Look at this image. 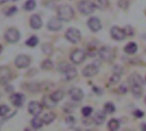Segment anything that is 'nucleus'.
<instances>
[{
	"label": "nucleus",
	"instance_id": "7",
	"mask_svg": "<svg viewBox=\"0 0 146 131\" xmlns=\"http://www.w3.org/2000/svg\"><path fill=\"white\" fill-rule=\"evenodd\" d=\"M85 59L86 53L82 49H76L70 55V60L74 64H80L85 61Z\"/></svg>",
	"mask_w": 146,
	"mask_h": 131
},
{
	"label": "nucleus",
	"instance_id": "31",
	"mask_svg": "<svg viewBox=\"0 0 146 131\" xmlns=\"http://www.w3.org/2000/svg\"><path fill=\"white\" fill-rule=\"evenodd\" d=\"M42 50L46 55H51L53 53V47L50 43H44L42 45Z\"/></svg>",
	"mask_w": 146,
	"mask_h": 131
},
{
	"label": "nucleus",
	"instance_id": "38",
	"mask_svg": "<svg viewBox=\"0 0 146 131\" xmlns=\"http://www.w3.org/2000/svg\"><path fill=\"white\" fill-rule=\"evenodd\" d=\"M16 10H17V9H16V7H15V6H14V7H10V8H9V9L5 12V14H6V15L9 16V15L14 14L16 12Z\"/></svg>",
	"mask_w": 146,
	"mask_h": 131
},
{
	"label": "nucleus",
	"instance_id": "3",
	"mask_svg": "<svg viewBox=\"0 0 146 131\" xmlns=\"http://www.w3.org/2000/svg\"><path fill=\"white\" fill-rule=\"evenodd\" d=\"M59 70L65 74V78L67 80H71V79L74 78L78 73L74 67H73L70 65L66 64V63H62L59 66Z\"/></svg>",
	"mask_w": 146,
	"mask_h": 131
},
{
	"label": "nucleus",
	"instance_id": "33",
	"mask_svg": "<svg viewBox=\"0 0 146 131\" xmlns=\"http://www.w3.org/2000/svg\"><path fill=\"white\" fill-rule=\"evenodd\" d=\"M118 5L122 9H127L129 7V0H119Z\"/></svg>",
	"mask_w": 146,
	"mask_h": 131
},
{
	"label": "nucleus",
	"instance_id": "20",
	"mask_svg": "<svg viewBox=\"0 0 146 131\" xmlns=\"http://www.w3.org/2000/svg\"><path fill=\"white\" fill-rule=\"evenodd\" d=\"M42 104H43V106H44V107L50 109V108H53V107H56V101H55L51 98L50 95H45V96H44L43 99H42Z\"/></svg>",
	"mask_w": 146,
	"mask_h": 131
},
{
	"label": "nucleus",
	"instance_id": "2",
	"mask_svg": "<svg viewBox=\"0 0 146 131\" xmlns=\"http://www.w3.org/2000/svg\"><path fill=\"white\" fill-rule=\"evenodd\" d=\"M78 9L80 11V13H82L83 14L88 15L94 12L96 6L93 3H92L88 0H82L79 3Z\"/></svg>",
	"mask_w": 146,
	"mask_h": 131
},
{
	"label": "nucleus",
	"instance_id": "32",
	"mask_svg": "<svg viewBox=\"0 0 146 131\" xmlns=\"http://www.w3.org/2000/svg\"><path fill=\"white\" fill-rule=\"evenodd\" d=\"M104 111H105V113H115V107L114 106L113 103H111V102H107V103L104 105Z\"/></svg>",
	"mask_w": 146,
	"mask_h": 131
},
{
	"label": "nucleus",
	"instance_id": "45",
	"mask_svg": "<svg viewBox=\"0 0 146 131\" xmlns=\"http://www.w3.org/2000/svg\"><path fill=\"white\" fill-rule=\"evenodd\" d=\"M145 103H146V97H145Z\"/></svg>",
	"mask_w": 146,
	"mask_h": 131
},
{
	"label": "nucleus",
	"instance_id": "36",
	"mask_svg": "<svg viewBox=\"0 0 146 131\" xmlns=\"http://www.w3.org/2000/svg\"><path fill=\"white\" fill-rule=\"evenodd\" d=\"M9 107H7V106H5V105L0 106V116H1V117L5 116V115L9 113Z\"/></svg>",
	"mask_w": 146,
	"mask_h": 131
},
{
	"label": "nucleus",
	"instance_id": "1",
	"mask_svg": "<svg viewBox=\"0 0 146 131\" xmlns=\"http://www.w3.org/2000/svg\"><path fill=\"white\" fill-rule=\"evenodd\" d=\"M57 14H58V18L62 21H69L74 17V12L71 6L63 4L58 8Z\"/></svg>",
	"mask_w": 146,
	"mask_h": 131
},
{
	"label": "nucleus",
	"instance_id": "25",
	"mask_svg": "<svg viewBox=\"0 0 146 131\" xmlns=\"http://www.w3.org/2000/svg\"><path fill=\"white\" fill-rule=\"evenodd\" d=\"M96 8H98L101 10H104L109 6V0H96L95 1Z\"/></svg>",
	"mask_w": 146,
	"mask_h": 131
},
{
	"label": "nucleus",
	"instance_id": "22",
	"mask_svg": "<svg viewBox=\"0 0 146 131\" xmlns=\"http://www.w3.org/2000/svg\"><path fill=\"white\" fill-rule=\"evenodd\" d=\"M56 118V114L53 113H48L44 115L42 120L44 122V124H50V123H52Z\"/></svg>",
	"mask_w": 146,
	"mask_h": 131
},
{
	"label": "nucleus",
	"instance_id": "16",
	"mask_svg": "<svg viewBox=\"0 0 146 131\" xmlns=\"http://www.w3.org/2000/svg\"><path fill=\"white\" fill-rule=\"evenodd\" d=\"M69 95L71 98L75 101H80L84 98L83 91L79 88H73L69 90Z\"/></svg>",
	"mask_w": 146,
	"mask_h": 131
},
{
	"label": "nucleus",
	"instance_id": "39",
	"mask_svg": "<svg viewBox=\"0 0 146 131\" xmlns=\"http://www.w3.org/2000/svg\"><path fill=\"white\" fill-rule=\"evenodd\" d=\"M122 72V67L120 66H116L114 67V73H116V74H119L121 75Z\"/></svg>",
	"mask_w": 146,
	"mask_h": 131
},
{
	"label": "nucleus",
	"instance_id": "41",
	"mask_svg": "<svg viewBox=\"0 0 146 131\" xmlns=\"http://www.w3.org/2000/svg\"><path fill=\"white\" fill-rule=\"evenodd\" d=\"M66 123H67L68 124H74L75 123V119H74V117L69 116V117H68V118H66Z\"/></svg>",
	"mask_w": 146,
	"mask_h": 131
},
{
	"label": "nucleus",
	"instance_id": "10",
	"mask_svg": "<svg viewBox=\"0 0 146 131\" xmlns=\"http://www.w3.org/2000/svg\"><path fill=\"white\" fill-rule=\"evenodd\" d=\"M28 112L33 116H38L42 113V106L38 101H31L28 104Z\"/></svg>",
	"mask_w": 146,
	"mask_h": 131
},
{
	"label": "nucleus",
	"instance_id": "24",
	"mask_svg": "<svg viewBox=\"0 0 146 131\" xmlns=\"http://www.w3.org/2000/svg\"><path fill=\"white\" fill-rule=\"evenodd\" d=\"M50 96H51V98H52L55 101L58 102V101H62V100L63 99V97H64V93H63L62 90H56V91L53 92V93L50 95Z\"/></svg>",
	"mask_w": 146,
	"mask_h": 131
},
{
	"label": "nucleus",
	"instance_id": "23",
	"mask_svg": "<svg viewBox=\"0 0 146 131\" xmlns=\"http://www.w3.org/2000/svg\"><path fill=\"white\" fill-rule=\"evenodd\" d=\"M31 124H32V126H33L34 129L38 130V129H40V128L43 126L44 122H43V120H42L41 118H39L38 116H35V118H33L32 119Z\"/></svg>",
	"mask_w": 146,
	"mask_h": 131
},
{
	"label": "nucleus",
	"instance_id": "18",
	"mask_svg": "<svg viewBox=\"0 0 146 131\" xmlns=\"http://www.w3.org/2000/svg\"><path fill=\"white\" fill-rule=\"evenodd\" d=\"M106 119V114H105V111H98L95 113L94 117H93V121L95 122L96 124L98 125H101L104 123Z\"/></svg>",
	"mask_w": 146,
	"mask_h": 131
},
{
	"label": "nucleus",
	"instance_id": "43",
	"mask_svg": "<svg viewBox=\"0 0 146 131\" xmlns=\"http://www.w3.org/2000/svg\"><path fill=\"white\" fill-rule=\"evenodd\" d=\"M9 0H0V4H3V3H5L6 2H8Z\"/></svg>",
	"mask_w": 146,
	"mask_h": 131
},
{
	"label": "nucleus",
	"instance_id": "17",
	"mask_svg": "<svg viewBox=\"0 0 146 131\" xmlns=\"http://www.w3.org/2000/svg\"><path fill=\"white\" fill-rule=\"evenodd\" d=\"M42 20L39 15L38 14H33L30 18V26L33 29L38 30L42 26Z\"/></svg>",
	"mask_w": 146,
	"mask_h": 131
},
{
	"label": "nucleus",
	"instance_id": "28",
	"mask_svg": "<svg viewBox=\"0 0 146 131\" xmlns=\"http://www.w3.org/2000/svg\"><path fill=\"white\" fill-rule=\"evenodd\" d=\"M108 127H109V129H110V130H117L120 128L119 121L116 120V119H111V120L109 122Z\"/></svg>",
	"mask_w": 146,
	"mask_h": 131
},
{
	"label": "nucleus",
	"instance_id": "12",
	"mask_svg": "<svg viewBox=\"0 0 146 131\" xmlns=\"http://www.w3.org/2000/svg\"><path fill=\"white\" fill-rule=\"evenodd\" d=\"M25 100H26V97L21 93H15L10 96V101H11L12 104L17 107H21L23 105Z\"/></svg>",
	"mask_w": 146,
	"mask_h": 131
},
{
	"label": "nucleus",
	"instance_id": "9",
	"mask_svg": "<svg viewBox=\"0 0 146 131\" xmlns=\"http://www.w3.org/2000/svg\"><path fill=\"white\" fill-rule=\"evenodd\" d=\"M11 79V72L6 66L0 67V84L4 85Z\"/></svg>",
	"mask_w": 146,
	"mask_h": 131
},
{
	"label": "nucleus",
	"instance_id": "35",
	"mask_svg": "<svg viewBox=\"0 0 146 131\" xmlns=\"http://www.w3.org/2000/svg\"><path fill=\"white\" fill-rule=\"evenodd\" d=\"M120 78H121L120 75H119V74L115 73V74L110 78V84H116L120 81Z\"/></svg>",
	"mask_w": 146,
	"mask_h": 131
},
{
	"label": "nucleus",
	"instance_id": "42",
	"mask_svg": "<svg viewBox=\"0 0 146 131\" xmlns=\"http://www.w3.org/2000/svg\"><path fill=\"white\" fill-rule=\"evenodd\" d=\"M142 130H146V124H142Z\"/></svg>",
	"mask_w": 146,
	"mask_h": 131
},
{
	"label": "nucleus",
	"instance_id": "40",
	"mask_svg": "<svg viewBox=\"0 0 146 131\" xmlns=\"http://www.w3.org/2000/svg\"><path fill=\"white\" fill-rule=\"evenodd\" d=\"M133 114H134L135 117H137V118H141L144 117V113H143L142 111H140V110H136V111L133 113Z\"/></svg>",
	"mask_w": 146,
	"mask_h": 131
},
{
	"label": "nucleus",
	"instance_id": "30",
	"mask_svg": "<svg viewBox=\"0 0 146 131\" xmlns=\"http://www.w3.org/2000/svg\"><path fill=\"white\" fill-rule=\"evenodd\" d=\"M53 66H54L53 62L50 60H49V59L44 60L43 61L42 65H41V67H42L43 70H50V69L53 68Z\"/></svg>",
	"mask_w": 146,
	"mask_h": 131
},
{
	"label": "nucleus",
	"instance_id": "4",
	"mask_svg": "<svg viewBox=\"0 0 146 131\" xmlns=\"http://www.w3.org/2000/svg\"><path fill=\"white\" fill-rule=\"evenodd\" d=\"M66 38L73 43H77L81 38V33L78 29L71 27L66 32Z\"/></svg>",
	"mask_w": 146,
	"mask_h": 131
},
{
	"label": "nucleus",
	"instance_id": "8",
	"mask_svg": "<svg viewBox=\"0 0 146 131\" xmlns=\"http://www.w3.org/2000/svg\"><path fill=\"white\" fill-rule=\"evenodd\" d=\"M31 63V59L26 55H20L15 60V64L18 68H26Z\"/></svg>",
	"mask_w": 146,
	"mask_h": 131
},
{
	"label": "nucleus",
	"instance_id": "15",
	"mask_svg": "<svg viewBox=\"0 0 146 131\" xmlns=\"http://www.w3.org/2000/svg\"><path fill=\"white\" fill-rule=\"evenodd\" d=\"M98 72V66H97L95 64H90V65L86 66L84 68L83 72H82L83 75H84L85 77H87V78H89V77H93V76H95Z\"/></svg>",
	"mask_w": 146,
	"mask_h": 131
},
{
	"label": "nucleus",
	"instance_id": "21",
	"mask_svg": "<svg viewBox=\"0 0 146 131\" xmlns=\"http://www.w3.org/2000/svg\"><path fill=\"white\" fill-rule=\"evenodd\" d=\"M125 52L127 54H129V55H133V54H135L138 50V46L135 43H129L124 49Z\"/></svg>",
	"mask_w": 146,
	"mask_h": 131
},
{
	"label": "nucleus",
	"instance_id": "11",
	"mask_svg": "<svg viewBox=\"0 0 146 131\" xmlns=\"http://www.w3.org/2000/svg\"><path fill=\"white\" fill-rule=\"evenodd\" d=\"M47 27H48V29L50 30V31H54V32L59 31V30H61V28L62 27V20H61L59 18L53 17V18H51V19L49 20L48 25H47Z\"/></svg>",
	"mask_w": 146,
	"mask_h": 131
},
{
	"label": "nucleus",
	"instance_id": "13",
	"mask_svg": "<svg viewBox=\"0 0 146 131\" xmlns=\"http://www.w3.org/2000/svg\"><path fill=\"white\" fill-rule=\"evenodd\" d=\"M110 32L113 38H115V40H123L126 38V32L124 29H121L118 26H113Z\"/></svg>",
	"mask_w": 146,
	"mask_h": 131
},
{
	"label": "nucleus",
	"instance_id": "19",
	"mask_svg": "<svg viewBox=\"0 0 146 131\" xmlns=\"http://www.w3.org/2000/svg\"><path fill=\"white\" fill-rule=\"evenodd\" d=\"M128 83L130 84L131 86H134V85L142 86L144 84V81L142 78L138 74H133L132 76H130V78H128Z\"/></svg>",
	"mask_w": 146,
	"mask_h": 131
},
{
	"label": "nucleus",
	"instance_id": "37",
	"mask_svg": "<svg viewBox=\"0 0 146 131\" xmlns=\"http://www.w3.org/2000/svg\"><path fill=\"white\" fill-rule=\"evenodd\" d=\"M125 32H126V35H128V36H133V27L131 26H127L124 29Z\"/></svg>",
	"mask_w": 146,
	"mask_h": 131
},
{
	"label": "nucleus",
	"instance_id": "27",
	"mask_svg": "<svg viewBox=\"0 0 146 131\" xmlns=\"http://www.w3.org/2000/svg\"><path fill=\"white\" fill-rule=\"evenodd\" d=\"M132 92L134 95L135 97H140L143 94V90H142V86L139 85H134L132 86Z\"/></svg>",
	"mask_w": 146,
	"mask_h": 131
},
{
	"label": "nucleus",
	"instance_id": "29",
	"mask_svg": "<svg viewBox=\"0 0 146 131\" xmlns=\"http://www.w3.org/2000/svg\"><path fill=\"white\" fill-rule=\"evenodd\" d=\"M36 7V2L34 0H28L26 2L25 5H24V9L27 11H31L33 10Z\"/></svg>",
	"mask_w": 146,
	"mask_h": 131
},
{
	"label": "nucleus",
	"instance_id": "6",
	"mask_svg": "<svg viewBox=\"0 0 146 131\" xmlns=\"http://www.w3.org/2000/svg\"><path fill=\"white\" fill-rule=\"evenodd\" d=\"M20 37H21L20 32L15 28H9L5 32V39L10 43H15L18 42L20 39Z\"/></svg>",
	"mask_w": 146,
	"mask_h": 131
},
{
	"label": "nucleus",
	"instance_id": "14",
	"mask_svg": "<svg viewBox=\"0 0 146 131\" xmlns=\"http://www.w3.org/2000/svg\"><path fill=\"white\" fill-rule=\"evenodd\" d=\"M87 25H88L89 28L92 32H98L102 28V24H101L99 19L97 18V17H92V18H90L89 20H88Z\"/></svg>",
	"mask_w": 146,
	"mask_h": 131
},
{
	"label": "nucleus",
	"instance_id": "34",
	"mask_svg": "<svg viewBox=\"0 0 146 131\" xmlns=\"http://www.w3.org/2000/svg\"><path fill=\"white\" fill-rule=\"evenodd\" d=\"M93 109L90 107H83L82 108V114L85 116V117H89L92 113Z\"/></svg>",
	"mask_w": 146,
	"mask_h": 131
},
{
	"label": "nucleus",
	"instance_id": "5",
	"mask_svg": "<svg viewBox=\"0 0 146 131\" xmlns=\"http://www.w3.org/2000/svg\"><path fill=\"white\" fill-rule=\"evenodd\" d=\"M98 55L100 58L106 61H110L114 59V51L109 46H104L98 50Z\"/></svg>",
	"mask_w": 146,
	"mask_h": 131
},
{
	"label": "nucleus",
	"instance_id": "26",
	"mask_svg": "<svg viewBox=\"0 0 146 131\" xmlns=\"http://www.w3.org/2000/svg\"><path fill=\"white\" fill-rule=\"evenodd\" d=\"M26 45H27L28 47H35L38 43V38L36 36H33L31 38H29L27 41H26Z\"/></svg>",
	"mask_w": 146,
	"mask_h": 131
},
{
	"label": "nucleus",
	"instance_id": "44",
	"mask_svg": "<svg viewBox=\"0 0 146 131\" xmlns=\"http://www.w3.org/2000/svg\"><path fill=\"white\" fill-rule=\"evenodd\" d=\"M2 51H3V46L0 44V54L2 53Z\"/></svg>",
	"mask_w": 146,
	"mask_h": 131
}]
</instances>
